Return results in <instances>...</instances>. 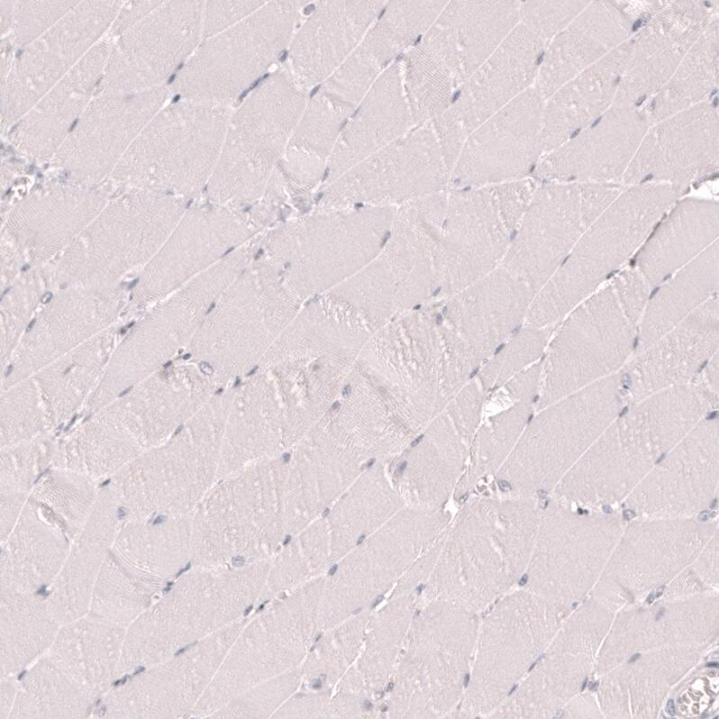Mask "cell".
Returning <instances> with one entry per match:
<instances>
[{
	"label": "cell",
	"instance_id": "obj_1",
	"mask_svg": "<svg viewBox=\"0 0 719 719\" xmlns=\"http://www.w3.org/2000/svg\"><path fill=\"white\" fill-rule=\"evenodd\" d=\"M718 403L699 380L659 391L619 414L555 487L560 496H628L654 465Z\"/></svg>",
	"mask_w": 719,
	"mask_h": 719
},
{
	"label": "cell",
	"instance_id": "obj_2",
	"mask_svg": "<svg viewBox=\"0 0 719 719\" xmlns=\"http://www.w3.org/2000/svg\"><path fill=\"white\" fill-rule=\"evenodd\" d=\"M651 290L633 267L624 268L564 316L542 361L539 410L623 367Z\"/></svg>",
	"mask_w": 719,
	"mask_h": 719
},
{
	"label": "cell",
	"instance_id": "obj_3",
	"mask_svg": "<svg viewBox=\"0 0 719 719\" xmlns=\"http://www.w3.org/2000/svg\"><path fill=\"white\" fill-rule=\"evenodd\" d=\"M525 498L467 503L439 538L421 601L441 599L479 613L503 596L518 569L526 520L533 511Z\"/></svg>",
	"mask_w": 719,
	"mask_h": 719
},
{
	"label": "cell",
	"instance_id": "obj_4",
	"mask_svg": "<svg viewBox=\"0 0 719 719\" xmlns=\"http://www.w3.org/2000/svg\"><path fill=\"white\" fill-rule=\"evenodd\" d=\"M686 191L657 183L624 187L534 294L523 324H558L619 272Z\"/></svg>",
	"mask_w": 719,
	"mask_h": 719
},
{
	"label": "cell",
	"instance_id": "obj_5",
	"mask_svg": "<svg viewBox=\"0 0 719 719\" xmlns=\"http://www.w3.org/2000/svg\"><path fill=\"white\" fill-rule=\"evenodd\" d=\"M396 207L353 206L300 216L262 236V256L302 302L366 267L389 234Z\"/></svg>",
	"mask_w": 719,
	"mask_h": 719
},
{
	"label": "cell",
	"instance_id": "obj_6",
	"mask_svg": "<svg viewBox=\"0 0 719 719\" xmlns=\"http://www.w3.org/2000/svg\"><path fill=\"white\" fill-rule=\"evenodd\" d=\"M478 613L441 599L421 601L383 702L389 718H441L464 695Z\"/></svg>",
	"mask_w": 719,
	"mask_h": 719
},
{
	"label": "cell",
	"instance_id": "obj_7",
	"mask_svg": "<svg viewBox=\"0 0 719 719\" xmlns=\"http://www.w3.org/2000/svg\"><path fill=\"white\" fill-rule=\"evenodd\" d=\"M448 190L396 207L389 234L378 255L329 293L349 304L372 332L432 299Z\"/></svg>",
	"mask_w": 719,
	"mask_h": 719
},
{
	"label": "cell",
	"instance_id": "obj_8",
	"mask_svg": "<svg viewBox=\"0 0 719 719\" xmlns=\"http://www.w3.org/2000/svg\"><path fill=\"white\" fill-rule=\"evenodd\" d=\"M285 64L232 110L207 185L212 203L245 211L264 194L307 103Z\"/></svg>",
	"mask_w": 719,
	"mask_h": 719
},
{
	"label": "cell",
	"instance_id": "obj_9",
	"mask_svg": "<svg viewBox=\"0 0 719 719\" xmlns=\"http://www.w3.org/2000/svg\"><path fill=\"white\" fill-rule=\"evenodd\" d=\"M620 370L541 409L496 473L500 488L530 497L551 490L620 414Z\"/></svg>",
	"mask_w": 719,
	"mask_h": 719
},
{
	"label": "cell",
	"instance_id": "obj_10",
	"mask_svg": "<svg viewBox=\"0 0 719 719\" xmlns=\"http://www.w3.org/2000/svg\"><path fill=\"white\" fill-rule=\"evenodd\" d=\"M279 271L253 259L224 289L202 322L195 350L210 370L232 377L260 363L300 307Z\"/></svg>",
	"mask_w": 719,
	"mask_h": 719
},
{
	"label": "cell",
	"instance_id": "obj_11",
	"mask_svg": "<svg viewBox=\"0 0 719 719\" xmlns=\"http://www.w3.org/2000/svg\"><path fill=\"white\" fill-rule=\"evenodd\" d=\"M536 187V180L526 177L448 190L435 299L460 292L500 266Z\"/></svg>",
	"mask_w": 719,
	"mask_h": 719
},
{
	"label": "cell",
	"instance_id": "obj_12",
	"mask_svg": "<svg viewBox=\"0 0 719 719\" xmlns=\"http://www.w3.org/2000/svg\"><path fill=\"white\" fill-rule=\"evenodd\" d=\"M304 1L266 2L235 25L203 39L176 77L183 99L232 105L288 48Z\"/></svg>",
	"mask_w": 719,
	"mask_h": 719
},
{
	"label": "cell",
	"instance_id": "obj_13",
	"mask_svg": "<svg viewBox=\"0 0 719 719\" xmlns=\"http://www.w3.org/2000/svg\"><path fill=\"white\" fill-rule=\"evenodd\" d=\"M232 105L187 100L158 113L118 162L115 171L182 194L199 191L214 171Z\"/></svg>",
	"mask_w": 719,
	"mask_h": 719
},
{
	"label": "cell",
	"instance_id": "obj_14",
	"mask_svg": "<svg viewBox=\"0 0 719 719\" xmlns=\"http://www.w3.org/2000/svg\"><path fill=\"white\" fill-rule=\"evenodd\" d=\"M439 298L413 308L375 331L356 364L391 397L424 414L444 408L452 392Z\"/></svg>",
	"mask_w": 719,
	"mask_h": 719
},
{
	"label": "cell",
	"instance_id": "obj_15",
	"mask_svg": "<svg viewBox=\"0 0 719 719\" xmlns=\"http://www.w3.org/2000/svg\"><path fill=\"white\" fill-rule=\"evenodd\" d=\"M623 188L617 182H542L499 267L536 293Z\"/></svg>",
	"mask_w": 719,
	"mask_h": 719
},
{
	"label": "cell",
	"instance_id": "obj_16",
	"mask_svg": "<svg viewBox=\"0 0 719 719\" xmlns=\"http://www.w3.org/2000/svg\"><path fill=\"white\" fill-rule=\"evenodd\" d=\"M450 522L441 508L405 505L350 551L328 586V622H343L391 592Z\"/></svg>",
	"mask_w": 719,
	"mask_h": 719
},
{
	"label": "cell",
	"instance_id": "obj_17",
	"mask_svg": "<svg viewBox=\"0 0 719 719\" xmlns=\"http://www.w3.org/2000/svg\"><path fill=\"white\" fill-rule=\"evenodd\" d=\"M451 174L431 123L415 125L323 185L315 211L397 207L446 190Z\"/></svg>",
	"mask_w": 719,
	"mask_h": 719
},
{
	"label": "cell",
	"instance_id": "obj_18",
	"mask_svg": "<svg viewBox=\"0 0 719 719\" xmlns=\"http://www.w3.org/2000/svg\"><path fill=\"white\" fill-rule=\"evenodd\" d=\"M534 292L498 267L441 300V325L448 362L459 384L472 374L525 321Z\"/></svg>",
	"mask_w": 719,
	"mask_h": 719
},
{
	"label": "cell",
	"instance_id": "obj_19",
	"mask_svg": "<svg viewBox=\"0 0 719 719\" xmlns=\"http://www.w3.org/2000/svg\"><path fill=\"white\" fill-rule=\"evenodd\" d=\"M483 391L466 384L403 451L392 483L405 505L441 508L457 489L478 427Z\"/></svg>",
	"mask_w": 719,
	"mask_h": 719
},
{
	"label": "cell",
	"instance_id": "obj_20",
	"mask_svg": "<svg viewBox=\"0 0 719 719\" xmlns=\"http://www.w3.org/2000/svg\"><path fill=\"white\" fill-rule=\"evenodd\" d=\"M204 6L203 1L161 2L125 30L109 51L97 92L157 87L202 41Z\"/></svg>",
	"mask_w": 719,
	"mask_h": 719
},
{
	"label": "cell",
	"instance_id": "obj_21",
	"mask_svg": "<svg viewBox=\"0 0 719 719\" xmlns=\"http://www.w3.org/2000/svg\"><path fill=\"white\" fill-rule=\"evenodd\" d=\"M120 2L77 4L25 45L2 86V122L23 116L90 50L119 10ZM3 79V80H4Z\"/></svg>",
	"mask_w": 719,
	"mask_h": 719
},
{
	"label": "cell",
	"instance_id": "obj_22",
	"mask_svg": "<svg viewBox=\"0 0 719 719\" xmlns=\"http://www.w3.org/2000/svg\"><path fill=\"white\" fill-rule=\"evenodd\" d=\"M544 99L532 86L468 136L451 174L450 189L526 178L542 157Z\"/></svg>",
	"mask_w": 719,
	"mask_h": 719
},
{
	"label": "cell",
	"instance_id": "obj_23",
	"mask_svg": "<svg viewBox=\"0 0 719 719\" xmlns=\"http://www.w3.org/2000/svg\"><path fill=\"white\" fill-rule=\"evenodd\" d=\"M719 168L717 105L705 101L650 125L621 180L687 190Z\"/></svg>",
	"mask_w": 719,
	"mask_h": 719
},
{
	"label": "cell",
	"instance_id": "obj_24",
	"mask_svg": "<svg viewBox=\"0 0 719 719\" xmlns=\"http://www.w3.org/2000/svg\"><path fill=\"white\" fill-rule=\"evenodd\" d=\"M718 8L717 1H669L631 36L613 105L641 107L671 77Z\"/></svg>",
	"mask_w": 719,
	"mask_h": 719
},
{
	"label": "cell",
	"instance_id": "obj_25",
	"mask_svg": "<svg viewBox=\"0 0 719 719\" xmlns=\"http://www.w3.org/2000/svg\"><path fill=\"white\" fill-rule=\"evenodd\" d=\"M649 127L641 107L612 105L594 123L543 153L532 176L542 182L621 180Z\"/></svg>",
	"mask_w": 719,
	"mask_h": 719
},
{
	"label": "cell",
	"instance_id": "obj_26",
	"mask_svg": "<svg viewBox=\"0 0 719 719\" xmlns=\"http://www.w3.org/2000/svg\"><path fill=\"white\" fill-rule=\"evenodd\" d=\"M168 96L164 87L102 94L90 101L54 155L81 175H103L117 165Z\"/></svg>",
	"mask_w": 719,
	"mask_h": 719
},
{
	"label": "cell",
	"instance_id": "obj_27",
	"mask_svg": "<svg viewBox=\"0 0 719 719\" xmlns=\"http://www.w3.org/2000/svg\"><path fill=\"white\" fill-rule=\"evenodd\" d=\"M719 301L712 296L620 369L633 404L669 387L691 383L718 351Z\"/></svg>",
	"mask_w": 719,
	"mask_h": 719
},
{
	"label": "cell",
	"instance_id": "obj_28",
	"mask_svg": "<svg viewBox=\"0 0 719 719\" xmlns=\"http://www.w3.org/2000/svg\"><path fill=\"white\" fill-rule=\"evenodd\" d=\"M387 2L322 1L296 30L286 64L305 90L323 84L360 44Z\"/></svg>",
	"mask_w": 719,
	"mask_h": 719
},
{
	"label": "cell",
	"instance_id": "obj_29",
	"mask_svg": "<svg viewBox=\"0 0 719 719\" xmlns=\"http://www.w3.org/2000/svg\"><path fill=\"white\" fill-rule=\"evenodd\" d=\"M545 47L519 23L462 84L451 107L468 134L534 85Z\"/></svg>",
	"mask_w": 719,
	"mask_h": 719
},
{
	"label": "cell",
	"instance_id": "obj_30",
	"mask_svg": "<svg viewBox=\"0 0 719 719\" xmlns=\"http://www.w3.org/2000/svg\"><path fill=\"white\" fill-rule=\"evenodd\" d=\"M719 428L714 417L700 420L630 493L632 504L700 505L718 488Z\"/></svg>",
	"mask_w": 719,
	"mask_h": 719
},
{
	"label": "cell",
	"instance_id": "obj_31",
	"mask_svg": "<svg viewBox=\"0 0 719 719\" xmlns=\"http://www.w3.org/2000/svg\"><path fill=\"white\" fill-rule=\"evenodd\" d=\"M521 1H450L423 34L462 84L520 23Z\"/></svg>",
	"mask_w": 719,
	"mask_h": 719
},
{
	"label": "cell",
	"instance_id": "obj_32",
	"mask_svg": "<svg viewBox=\"0 0 719 719\" xmlns=\"http://www.w3.org/2000/svg\"><path fill=\"white\" fill-rule=\"evenodd\" d=\"M618 1H591L546 45L533 86L544 100L633 33Z\"/></svg>",
	"mask_w": 719,
	"mask_h": 719
},
{
	"label": "cell",
	"instance_id": "obj_33",
	"mask_svg": "<svg viewBox=\"0 0 719 719\" xmlns=\"http://www.w3.org/2000/svg\"><path fill=\"white\" fill-rule=\"evenodd\" d=\"M108 52L105 43L96 44L16 123L9 136L18 150L34 159L57 153L98 87Z\"/></svg>",
	"mask_w": 719,
	"mask_h": 719
},
{
	"label": "cell",
	"instance_id": "obj_34",
	"mask_svg": "<svg viewBox=\"0 0 719 719\" xmlns=\"http://www.w3.org/2000/svg\"><path fill=\"white\" fill-rule=\"evenodd\" d=\"M414 126L397 59L379 76L344 123L323 185Z\"/></svg>",
	"mask_w": 719,
	"mask_h": 719
},
{
	"label": "cell",
	"instance_id": "obj_35",
	"mask_svg": "<svg viewBox=\"0 0 719 719\" xmlns=\"http://www.w3.org/2000/svg\"><path fill=\"white\" fill-rule=\"evenodd\" d=\"M372 333L355 309L328 292L300 307L259 364L322 357L356 360Z\"/></svg>",
	"mask_w": 719,
	"mask_h": 719
},
{
	"label": "cell",
	"instance_id": "obj_36",
	"mask_svg": "<svg viewBox=\"0 0 719 719\" xmlns=\"http://www.w3.org/2000/svg\"><path fill=\"white\" fill-rule=\"evenodd\" d=\"M630 52L631 38L566 82L544 101L543 153L564 143L612 107Z\"/></svg>",
	"mask_w": 719,
	"mask_h": 719
},
{
	"label": "cell",
	"instance_id": "obj_37",
	"mask_svg": "<svg viewBox=\"0 0 719 719\" xmlns=\"http://www.w3.org/2000/svg\"><path fill=\"white\" fill-rule=\"evenodd\" d=\"M718 231L716 201L679 198L637 251L633 268L656 287L717 241Z\"/></svg>",
	"mask_w": 719,
	"mask_h": 719
},
{
	"label": "cell",
	"instance_id": "obj_38",
	"mask_svg": "<svg viewBox=\"0 0 719 719\" xmlns=\"http://www.w3.org/2000/svg\"><path fill=\"white\" fill-rule=\"evenodd\" d=\"M420 603V592H412L390 596L370 613L361 650L344 676L343 692L379 699L387 691Z\"/></svg>",
	"mask_w": 719,
	"mask_h": 719
},
{
	"label": "cell",
	"instance_id": "obj_39",
	"mask_svg": "<svg viewBox=\"0 0 719 719\" xmlns=\"http://www.w3.org/2000/svg\"><path fill=\"white\" fill-rule=\"evenodd\" d=\"M347 119L319 91L307 101L278 167L291 199H304L324 181Z\"/></svg>",
	"mask_w": 719,
	"mask_h": 719
},
{
	"label": "cell",
	"instance_id": "obj_40",
	"mask_svg": "<svg viewBox=\"0 0 719 719\" xmlns=\"http://www.w3.org/2000/svg\"><path fill=\"white\" fill-rule=\"evenodd\" d=\"M718 256L717 240L650 294L633 353L650 346L717 294Z\"/></svg>",
	"mask_w": 719,
	"mask_h": 719
},
{
	"label": "cell",
	"instance_id": "obj_41",
	"mask_svg": "<svg viewBox=\"0 0 719 719\" xmlns=\"http://www.w3.org/2000/svg\"><path fill=\"white\" fill-rule=\"evenodd\" d=\"M200 436L192 446L184 434L175 442L135 461L127 470L129 478H137V489L125 496H198L210 478L213 451Z\"/></svg>",
	"mask_w": 719,
	"mask_h": 719
},
{
	"label": "cell",
	"instance_id": "obj_42",
	"mask_svg": "<svg viewBox=\"0 0 719 719\" xmlns=\"http://www.w3.org/2000/svg\"><path fill=\"white\" fill-rule=\"evenodd\" d=\"M404 506L381 464L362 474L339 502L332 518L334 559L346 555Z\"/></svg>",
	"mask_w": 719,
	"mask_h": 719
},
{
	"label": "cell",
	"instance_id": "obj_43",
	"mask_svg": "<svg viewBox=\"0 0 719 719\" xmlns=\"http://www.w3.org/2000/svg\"><path fill=\"white\" fill-rule=\"evenodd\" d=\"M719 23L714 17L668 81L642 108L650 125L707 101L718 86Z\"/></svg>",
	"mask_w": 719,
	"mask_h": 719
},
{
	"label": "cell",
	"instance_id": "obj_44",
	"mask_svg": "<svg viewBox=\"0 0 719 719\" xmlns=\"http://www.w3.org/2000/svg\"><path fill=\"white\" fill-rule=\"evenodd\" d=\"M447 3L387 2L360 42V49L374 65L386 70L422 38Z\"/></svg>",
	"mask_w": 719,
	"mask_h": 719
},
{
	"label": "cell",
	"instance_id": "obj_45",
	"mask_svg": "<svg viewBox=\"0 0 719 719\" xmlns=\"http://www.w3.org/2000/svg\"><path fill=\"white\" fill-rule=\"evenodd\" d=\"M399 59L415 125L432 122L451 105L461 84L422 38Z\"/></svg>",
	"mask_w": 719,
	"mask_h": 719
},
{
	"label": "cell",
	"instance_id": "obj_46",
	"mask_svg": "<svg viewBox=\"0 0 719 719\" xmlns=\"http://www.w3.org/2000/svg\"><path fill=\"white\" fill-rule=\"evenodd\" d=\"M531 411L530 403L515 402L477 429L469 450V462L455 493L463 495L479 479L498 471L530 421Z\"/></svg>",
	"mask_w": 719,
	"mask_h": 719
},
{
	"label": "cell",
	"instance_id": "obj_47",
	"mask_svg": "<svg viewBox=\"0 0 719 719\" xmlns=\"http://www.w3.org/2000/svg\"><path fill=\"white\" fill-rule=\"evenodd\" d=\"M556 325L537 327L523 324L502 343L478 370L483 392L499 388L536 363L545 351Z\"/></svg>",
	"mask_w": 719,
	"mask_h": 719
},
{
	"label": "cell",
	"instance_id": "obj_48",
	"mask_svg": "<svg viewBox=\"0 0 719 719\" xmlns=\"http://www.w3.org/2000/svg\"><path fill=\"white\" fill-rule=\"evenodd\" d=\"M591 1H521L520 23L546 45Z\"/></svg>",
	"mask_w": 719,
	"mask_h": 719
},
{
	"label": "cell",
	"instance_id": "obj_49",
	"mask_svg": "<svg viewBox=\"0 0 719 719\" xmlns=\"http://www.w3.org/2000/svg\"><path fill=\"white\" fill-rule=\"evenodd\" d=\"M2 431L7 442L30 437L41 430L47 409L40 406L36 390H13L2 404Z\"/></svg>",
	"mask_w": 719,
	"mask_h": 719
},
{
	"label": "cell",
	"instance_id": "obj_50",
	"mask_svg": "<svg viewBox=\"0 0 719 719\" xmlns=\"http://www.w3.org/2000/svg\"><path fill=\"white\" fill-rule=\"evenodd\" d=\"M79 2H19L13 10L14 37L26 45L53 26Z\"/></svg>",
	"mask_w": 719,
	"mask_h": 719
},
{
	"label": "cell",
	"instance_id": "obj_51",
	"mask_svg": "<svg viewBox=\"0 0 719 719\" xmlns=\"http://www.w3.org/2000/svg\"><path fill=\"white\" fill-rule=\"evenodd\" d=\"M266 1L205 2L203 39L215 35L242 21L261 7Z\"/></svg>",
	"mask_w": 719,
	"mask_h": 719
},
{
	"label": "cell",
	"instance_id": "obj_52",
	"mask_svg": "<svg viewBox=\"0 0 719 719\" xmlns=\"http://www.w3.org/2000/svg\"><path fill=\"white\" fill-rule=\"evenodd\" d=\"M431 124L444 161L451 173L469 134L451 106L431 122Z\"/></svg>",
	"mask_w": 719,
	"mask_h": 719
},
{
	"label": "cell",
	"instance_id": "obj_53",
	"mask_svg": "<svg viewBox=\"0 0 719 719\" xmlns=\"http://www.w3.org/2000/svg\"><path fill=\"white\" fill-rule=\"evenodd\" d=\"M439 538L411 564L392 589L390 596L421 591L435 565L439 551Z\"/></svg>",
	"mask_w": 719,
	"mask_h": 719
},
{
	"label": "cell",
	"instance_id": "obj_54",
	"mask_svg": "<svg viewBox=\"0 0 719 719\" xmlns=\"http://www.w3.org/2000/svg\"><path fill=\"white\" fill-rule=\"evenodd\" d=\"M664 589H665V586L663 585V586L659 587L653 592H651L647 597V600H646L647 603L648 604H651L655 598L660 597L662 595Z\"/></svg>",
	"mask_w": 719,
	"mask_h": 719
},
{
	"label": "cell",
	"instance_id": "obj_55",
	"mask_svg": "<svg viewBox=\"0 0 719 719\" xmlns=\"http://www.w3.org/2000/svg\"><path fill=\"white\" fill-rule=\"evenodd\" d=\"M666 709H667V712H668V713H669L670 715H672V716H673V715H675V714H676V709H675V704H674V701H673L672 699H669V700L668 701Z\"/></svg>",
	"mask_w": 719,
	"mask_h": 719
},
{
	"label": "cell",
	"instance_id": "obj_56",
	"mask_svg": "<svg viewBox=\"0 0 719 719\" xmlns=\"http://www.w3.org/2000/svg\"><path fill=\"white\" fill-rule=\"evenodd\" d=\"M51 296H52V295H51V293H50V292L46 293V294H45V295L42 296V298H41V302H42L43 304H47V303H49V302H50V300L51 299Z\"/></svg>",
	"mask_w": 719,
	"mask_h": 719
},
{
	"label": "cell",
	"instance_id": "obj_57",
	"mask_svg": "<svg viewBox=\"0 0 719 719\" xmlns=\"http://www.w3.org/2000/svg\"><path fill=\"white\" fill-rule=\"evenodd\" d=\"M598 684H599V683H598V681H596V682H590V683L588 684V688H589V690H590V691H596V688H597V687H598Z\"/></svg>",
	"mask_w": 719,
	"mask_h": 719
},
{
	"label": "cell",
	"instance_id": "obj_58",
	"mask_svg": "<svg viewBox=\"0 0 719 719\" xmlns=\"http://www.w3.org/2000/svg\"><path fill=\"white\" fill-rule=\"evenodd\" d=\"M641 657L640 653L633 654L631 659L629 660V663L635 662Z\"/></svg>",
	"mask_w": 719,
	"mask_h": 719
},
{
	"label": "cell",
	"instance_id": "obj_59",
	"mask_svg": "<svg viewBox=\"0 0 719 719\" xmlns=\"http://www.w3.org/2000/svg\"><path fill=\"white\" fill-rule=\"evenodd\" d=\"M706 667H708V668H715V669H718V667H719V664H718V662H717V661H715V662H709V663H707V664H706Z\"/></svg>",
	"mask_w": 719,
	"mask_h": 719
},
{
	"label": "cell",
	"instance_id": "obj_60",
	"mask_svg": "<svg viewBox=\"0 0 719 719\" xmlns=\"http://www.w3.org/2000/svg\"><path fill=\"white\" fill-rule=\"evenodd\" d=\"M663 612H664V608H660V609L659 610V613H658V614H657V616H656V619H657V620H659V618H660V617H661V616L663 615Z\"/></svg>",
	"mask_w": 719,
	"mask_h": 719
},
{
	"label": "cell",
	"instance_id": "obj_61",
	"mask_svg": "<svg viewBox=\"0 0 719 719\" xmlns=\"http://www.w3.org/2000/svg\"><path fill=\"white\" fill-rule=\"evenodd\" d=\"M587 685V678H585V680H584V682L582 684L581 691H583L586 688Z\"/></svg>",
	"mask_w": 719,
	"mask_h": 719
}]
</instances>
